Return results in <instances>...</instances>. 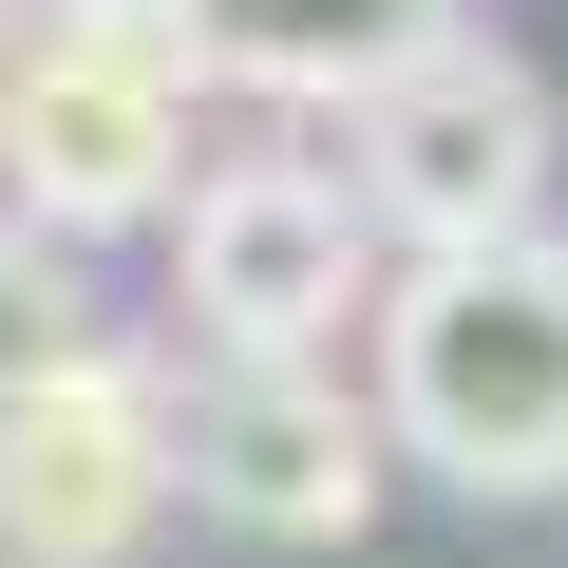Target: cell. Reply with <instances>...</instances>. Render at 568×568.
I'll return each mask as SVG.
<instances>
[{"label": "cell", "mask_w": 568, "mask_h": 568, "mask_svg": "<svg viewBox=\"0 0 568 568\" xmlns=\"http://www.w3.org/2000/svg\"><path fill=\"white\" fill-rule=\"evenodd\" d=\"M342 114H361V171H342V209H361L379 246L455 265V246H511V227H549V152H568V114H549V77H530L511 39L436 20V39H417L398 77H361Z\"/></svg>", "instance_id": "obj_3"}, {"label": "cell", "mask_w": 568, "mask_h": 568, "mask_svg": "<svg viewBox=\"0 0 568 568\" xmlns=\"http://www.w3.org/2000/svg\"><path fill=\"white\" fill-rule=\"evenodd\" d=\"M361 284H379V227L304 152H246V171L171 190V304H190L209 361H323L361 323Z\"/></svg>", "instance_id": "obj_5"}, {"label": "cell", "mask_w": 568, "mask_h": 568, "mask_svg": "<svg viewBox=\"0 0 568 568\" xmlns=\"http://www.w3.org/2000/svg\"><path fill=\"white\" fill-rule=\"evenodd\" d=\"M379 455L455 474V493H568V246L511 227V246H455V265H398L379 304V379H361Z\"/></svg>", "instance_id": "obj_1"}, {"label": "cell", "mask_w": 568, "mask_h": 568, "mask_svg": "<svg viewBox=\"0 0 568 568\" xmlns=\"http://www.w3.org/2000/svg\"><path fill=\"white\" fill-rule=\"evenodd\" d=\"M0 171L39 246L152 227L190 190V58L152 39V0H39L0 39Z\"/></svg>", "instance_id": "obj_2"}, {"label": "cell", "mask_w": 568, "mask_h": 568, "mask_svg": "<svg viewBox=\"0 0 568 568\" xmlns=\"http://www.w3.org/2000/svg\"><path fill=\"white\" fill-rule=\"evenodd\" d=\"M58 342H95V304H77V265H58L20 209H0V379H39Z\"/></svg>", "instance_id": "obj_8"}, {"label": "cell", "mask_w": 568, "mask_h": 568, "mask_svg": "<svg viewBox=\"0 0 568 568\" xmlns=\"http://www.w3.org/2000/svg\"><path fill=\"white\" fill-rule=\"evenodd\" d=\"M171 493H209L265 549H342L379 511V417L342 398V361H209L171 379Z\"/></svg>", "instance_id": "obj_6"}, {"label": "cell", "mask_w": 568, "mask_h": 568, "mask_svg": "<svg viewBox=\"0 0 568 568\" xmlns=\"http://www.w3.org/2000/svg\"><path fill=\"white\" fill-rule=\"evenodd\" d=\"M436 20H455V0H152V39L190 58V95H209V77H227V95H361V77H398Z\"/></svg>", "instance_id": "obj_7"}, {"label": "cell", "mask_w": 568, "mask_h": 568, "mask_svg": "<svg viewBox=\"0 0 568 568\" xmlns=\"http://www.w3.org/2000/svg\"><path fill=\"white\" fill-rule=\"evenodd\" d=\"M171 511V361L58 342L0 379V568H133Z\"/></svg>", "instance_id": "obj_4"}, {"label": "cell", "mask_w": 568, "mask_h": 568, "mask_svg": "<svg viewBox=\"0 0 568 568\" xmlns=\"http://www.w3.org/2000/svg\"><path fill=\"white\" fill-rule=\"evenodd\" d=\"M0 39H20V0H0Z\"/></svg>", "instance_id": "obj_9"}]
</instances>
